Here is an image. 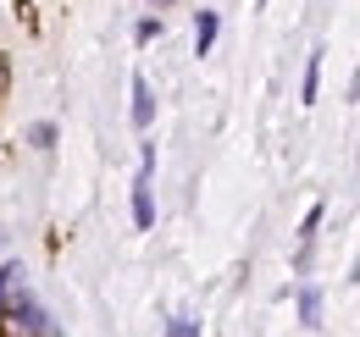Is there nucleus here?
Wrapping results in <instances>:
<instances>
[{"mask_svg":"<svg viewBox=\"0 0 360 337\" xmlns=\"http://www.w3.org/2000/svg\"><path fill=\"white\" fill-rule=\"evenodd\" d=\"M150 171H155V144H144V166H139V177H134V221H139V227L155 221V205H150Z\"/></svg>","mask_w":360,"mask_h":337,"instance_id":"nucleus-1","label":"nucleus"},{"mask_svg":"<svg viewBox=\"0 0 360 337\" xmlns=\"http://www.w3.org/2000/svg\"><path fill=\"white\" fill-rule=\"evenodd\" d=\"M17 298H22V265H17V260H6V265H0V315H6Z\"/></svg>","mask_w":360,"mask_h":337,"instance_id":"nucleus-2","label":"nucleus"},{"mask_svg":"<svg viewBox=\"0 0 360 337\" xmlns=\"http://www.w3.org/2000/svg\"><path fill=\"white\" fill-rule=\"evenodd\" d=\"M211 44H217V11H200V22H194V55H211Z\"/></svg>","mask_w":360,"mask_h":337,"instance_id":"nucleus-3","label":"nucleus"},{"mask_svg":"<svg viewBox=\"0 0 360 337\" xmlns=\"http://www.w3.org/2000/svg\"><path fill=\"white\" fill-rule=\"evenodd\" d=\"M150 117H155V100H150V84H144V78H134V127H150Z\"/></svg>","mask_w":360,"mask_h":337,"instance_id":"nucleus-4","label":"nucleus"},{"mask_svg":"<svg viewBox=\"0 0 360 337\" xmlns=\"http://www.w3.org/2000/svg\"><path fill=\"white\" fill-rule=\"evenodd\" d=\"M316 78H321V50L311 55V72H305V100H316Z\"/></svg>","mask_w":360,"mask_h":337,"instance_id":"nucleus-5","label":"nucleus"},{"mask_svg":"<svg viewBox=\"0 0 360 337\" xmlns=\"http://www.w3.org/2000/svg\"><path fill=\"white\" fill-rule=\"evenodd\" d=\"M0 88H6V61H0Z\"/></svg>","mask_w":360,"mask_h":337,"instance_id":"nucleus-6","label":"nucleus"}]
</instances>
